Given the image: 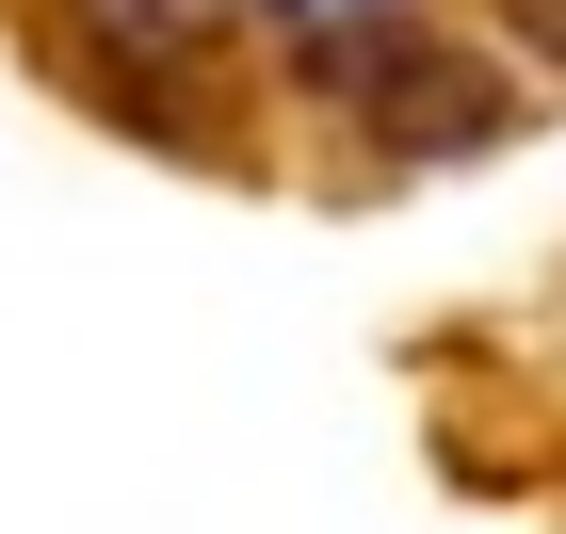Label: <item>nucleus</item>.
<instances>
[{"mask_svg": "<svg viewBox=\"0 0 566 534\" xmlns=\"http://www.w3.org/2000/svg\"><path fill=\"white\" fill-rule=\"evenodd\" d=\"M324 97H356V114H389L405 146H470V130H502V82L485 65H453V49H421V33H324Z\"/></svg>", "mask_w": 566, "mask_h": 534, "instance_id": "obj_1", "label": "nucleus"}, {"mask_svg": "<svg viewBox=\"0 0 566 534\" xmlns=\"http://www.w3.org/2000/svg\"><path fill=\"white\" fill-rule=\"evenodd\" d=\"M227 17H243V0H82V33L114 49V65H146V82H195L227 49Z\"/></svg>", "mask_w": 566, "mask_h": 534, "instance_id": "obj_2", "label": "nucleus"}, {"mask_svg": "<svg viewBox=\"0 0 566 534\" xmlns=\"http://www.w3.org/2000/svg\"><path fill=\"white\" fill-rule=\"evenodd\" d=\"M292 33H356V17H389V0H275Z\"/></svg>", "mask_w": 566, "mask_h": 534, "instance_id": "obj_3", "label": "nucleus"}]
</instances>
